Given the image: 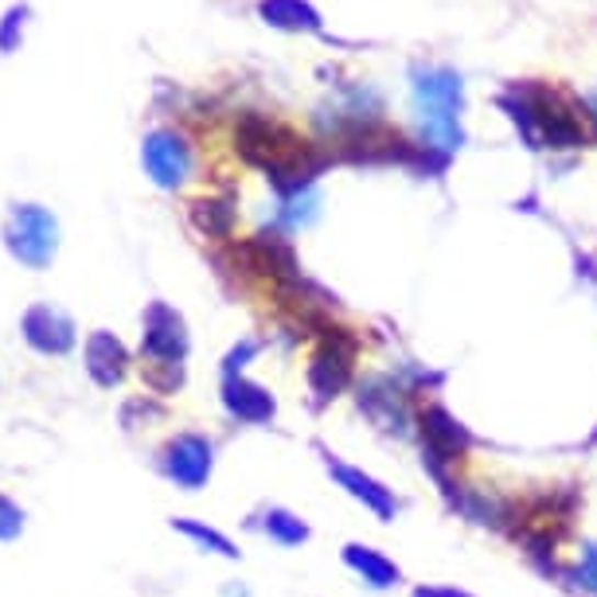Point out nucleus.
<instances>
[{"instance_id": "nucleus-1", "label": "nucleus", "mask_w": 597, "mask_h": 597, "mask_svg": "<svg viewBox=\"0 0 597 597\" xmlns=\"http://www.w3.org/2000/svg\"><path fill=\"white\" fill-rule=\"evenodd\" d=\"M165 473L176 484H184V488H200L211 473V446L203 438H195V433L176 438L165 453Z\"/></svg>"}, {"instance_id": "nucleus-2", "label": "nucleus", "mask_w": 597, "mask_h": 597, "mask_svg": "<svg viewBox=\"0 0 597 597\" xmlns=\"http://www.w3.org/2000/svg\"><path fill=\"white\" fill-rule=\"evenodd\" d=\"M145 356L157 363H180L188 351V336L184 325H180V316L168 313V308H153L149 313V325H145Z\"/></svg>"}, {"instance_id": "nucleus-3", "label": "nucleus", "mask_w": 597, "mask_h": 597, "mask_svg": "<svg viewBox=\"0 0 597 597\" xmlns=\"http://www.w3.org/2000/svg\"><path fill=\"white\" fill-rule=\"evenodd\" d=\"M348 375H351V343L343 336H333L325 343V351L316 356L313 371H308V383H313V391L320 398H333L348 383Z\"/></svg>"}, {"instance_id": "nucleus-4", "label": "nucleus", "mask_w": 597, "mask_h": 597, "mask_svg": "<svg viewBox=\"0 0 597 597\" xmlns=\"http://www.w3.org/2000/svg\"><path fill=\"white\" fill-rule=\"evenodd\" d=\"M52 246H55V227L44 211H20L16 230H12V250H16L24 262L44 266L47 258H52Z\"/></svg>"}, {"instance_id": "nucleus-5", "label": "nucleus", "mask_w": 597, "mask_h": 597, "mask_svg": "<svg viewBox=\"0 0 597 597\" xmlns=\"http://www.w3.org/2000/svg\"><path fill=\"white\" fill-rule=\"evenodd\" d=\"M24 333H27V340H32V348L47 351V356H63V351L75 343L70 320L59 313H52V308H32L24 320Z\"/></svg>"}, {"instance_id": "nucleus-6", "label": "nucleus", "mask_w": 597, "mask_h": 597, "mask_svg": "<svg viewBox=\"0 0 597 597\" xmlns=\"http://www.w3.org/2000/svg\"><path fill=\"white\" fill-rule=\"evenodd\" d=\"M223 403H227V410L243 421H270L273 418V398L266 395L262 386H250L235 375H230L227 386H223Z\"/></svg>"}, {"instance_id": "nucleus-7", "label": "nucleus", "mask_w": 597, "mask_h": 597, "mask_svg": "<svg viewBox=\"0 0 597 597\" xmlns=\"http://www.w3.org/2000/svg\"><path fill=\"white\" fill-rule=\"evenodd\" d=\"M87 368H90V375H94L102 386H114L117 379L125 375V348L114 340V336H105V333L90 336Z\"/></svg>"}, {"instance_id": "nucleus-8", "label": "nucleus", "mask_w": 597, "mask_h": 597, "mask_svg": "<svg viewBox=\"0 0 597 597\" xmlns=\"http://www.w3.org/2000/svg\"><path fill=\"white\" fill-rule=\"evenodd\" d=\"M328 469H333V473L340 476L343 484H348V492L356 496V500H363L368 508H375L379 516H395V500H391V492L379 488L371 476L356 473V469H348V465H336V461H328Z\"/></svg>"}, {"instance_id": "nucleus-9", "label": "nucleus", "mask_w": 597, "mask_h": 597, "mask_svg": "<svg viewBox=\"0 0 597 597\" xmlns=\"http://www.w3.org/2000/svg\"><path fill=\"white\" fill-rule=\"evenodd\" d=\"M421 430H426V441H430L433 461H457V453L465 449V433L457 430L441 410L426 414V426H421Z\"/></svg>"}, {"instance_id": "nucleus-10", "label": "nucleus", "mask_w": 597, "mask_h": 597, "mask_svg": "<svg viewBox=\"0 0 597 597\" xmlns=\"http://www.w3.org/2000/svg\"><path fill=\"white\" fill-rule=\"evenodd\" d=\"M343 559H348V566H356V571H360L371 586H391V582L398 578L395 566H391L383 554L368 551V547H348V554H343Z\"/></svg>"}, {"instance_id": "nucleus-11", "label": "nucleus", "mask_w": 597, "mask_h": 597, "mask_svg": "<svg viewBox=\"0 0 597 597\" xmlns=\"http://www.w3.org/2000/svg\"><path fill=\"white\" fill-rule=\"evenodd\" d=\"M149 168L157 172V180L172 184V180H180V172H184V153L176 149L172 140L157 137V140L149 145Z\"/></svg>"}, {"instance_id": "nucleus-12", "label": "nucleus", "mask_w": 597, "mask_h": 597, "mask_svg": "<svg viewBox=\"0 0 597 597\" xmlns=\"http://www.w3.org/2000/svg\"><path fill=\"white\" fill-rule=\"evenodd\" d=\"M266 531H270L278 543H301V539H308V527L301 523V519H293L290 511H270L266 516Z\"/></svg>"}, {"instance_id": "nucleus-13", "label": "nucleus", "mask_w": 597, "mask_h": 597, "mask_svg": "<svg viewBox=\"0 0 597 597\" xmlns=\"http://www.w3.org/2000/svg\"><path fill=\"white\" fill-rule=\"evenodd\" d=\"M176 527H180V531H184V536L200 539L203 547H215V551H219V554H227V559H235V547H230L223 536H215V531H211V527H200V523H176Z\"/></svg>"}, {"instance_id": "nucleus-14", "label": "nucleus", "mask_w": 597, "mask_h": 597, "mask_svg": "<svg viewBox=\"0 0 597 597\" xmlns=\"http://www.w3.org/2000/svg\"><path fill=\"white\" fill-rule=\"evenodd\" d=\"M20 527H24V516H20V508L12 500H4V496H0V539H16Z\"/></svg>"}, {"instance_id": "nucleus-15", "label": "nucleus", "mask_w": 597, "mask_h": 597, "mask_svg": "<svg viewBox=\"0 0 597 597\" xmlns=\"http://www.w3.org/2000/svg\"><path fill=\"white\" fill-rule=\"evenodd\" d=\"M582 586L597 589V547H586V554H582V571H578Z\"/></svg>"}, {"instance_id": "nucleus-16", "label": "nucleus", "mask_w": 597, "mask_h": 597, "mask_svg": "<svg viewBox=\"0 0 597 597\" xmlns=\"http://www.w3.org/2000/svg\"><path fill=\"white\" fill-rule=\"evenodd\" d=\"M418 597H465V594H457V589H418Z\"/></svg>"}]
</instances>
